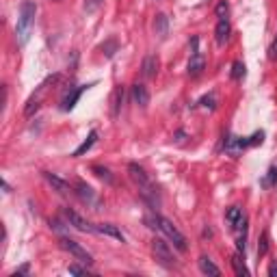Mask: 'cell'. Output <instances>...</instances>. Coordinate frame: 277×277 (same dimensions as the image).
<instances>
[{"label":"cell","instance_id":"cell-1","mask_svg":"<svg viewBox=\"0 0 277 277\" xmlns=\"http://www.w3.org/2000/svg\"><path fill=\"white\" fill-rule=\"evenodd\" d=\"M128 173L130 178H132V182L139 186L141 195H143L145 201H149V206H158V191H156V186L152 184V180H149V175L145 173L143 167H139L137 163H130L128 165Z\"/></svg>","mask_w":277,"mask_h":277},{"label":"cell","instance_id":"cell-2","mask_svg":"<svg viewBox=\"0 0 277 277\" xmlns=\"http://www.w3.org/2000/svg\"><path fill=\"white\" fill-rule=\"evenodd\" d=\"M35 13H37V7H35V2H31V0L22 2V7H20L18 26H16V37H18V43H20V46H26L28 37H31L33 24H35Z\"/></svg>","mask_w":277,"mask_h":277},{"label":"cell","instance_id":"cell-3","mask_svg":"<svg viewBox=\"0 0 277 277\" xmlns=\"http://www.w3.org/2000/svg\"><path fill=\"white\" fill-rule=\"evenodd\" d=\"M145 221H148V223H152L149 228H158L160 232H163V234L167 236L171 243H173V247L178 251H186V247H189V245H186L184 234L178 228H175V225L171 223L169 219H165V216H160V214H154V216H148Z\"/></svg>","mask_w":277,"mask_h":277},{"label":"cell","instance_id":"cell-4","mask_svg":"<svg viewBox=\"0 0 277 277\" xmlns=\"http://www.w3.org/2000/svg\"><path fill=\"white\" fill-rule=\"evenodd\" d=\"M59 245L63 247L65 251H69V254L74 256V258H78L83 264H91L93 258H91V254H89L87 249H85L80 243H76V240H72V238H61L59 240Z\"/></svg>","mask_w":277,"mask_h":277},{"label":"cell","instance_id":"cell-5","mask_svg":"<svg viewBox=\"0 0 277 277\" xmlns=\"http://www.w3.org/2000/svg\"><path fill=\"white\" fill-rule=\"evenodd\" d=\"M152 251H154L156 260H158V262H160V264H163V266H167V269H171V266L175 264V260H173V254H171L169 245L165 243L163 238H154V240H152Z\"/></svg>","mask_w":277,"mask_h":277},{"label":"cell","instance_id":"cell-6","mask_svg":"<svg viewBox=\"0 0 277 277\" xmlns=\"http://www.w3.org/2000/svg\"><path fill=\"white\" fill-rule=\"evenodd\" d=\"M63 214H65V219H67V223L72 225V228H76L78 232H89V234H91V232H98V230H95V225L89 223V221L85 219V216H80L76 210L65 208V210H63Z\"/></svg>","mask_w":277,"mask_h":277},{"label":"cell","instance_id":"cell-7","mask_svg":"<svg viewBox=\"0 0 277 277\" xmlns=\"http://www.w3.org/2000/svg\"><path fill=\"white\" fill-rule=\"evenodd\" d=\"M245 148H249V139L245 137H230L225 139V152L232 154V156H240Z\"/></svg>","mask_w":277,"mask_h":277},{"label":"cell","instance_id":"cell-8","mask_svg":"<svg viewBox=\"0 0 277 277\" xmlns=\"http://www.w3.org/2000/svg\"><path fill=\"white\" fill-rule=\"evenodd\" d=\"M132 100H134V104H139L141 108H148V104H149V91H148V87L145 85H132Z\"/></svg>","mask_w":277,"mask_h":277},{"label":"cell","instance_id":"cell-9","mask_svg":"<svg viewBox=\"0 0 277 277\" xmlns=\"http://www.w3.org/2000/svg\"><path fill=\"white\" fill-rule=\"evenodd\" d=\"M89 87H91V85H80L78 89H74L72 93H67V95H65V98H63L61 108H63V110H72L74 107H76V102L80 100V95H83V91H87Z\"/></svg>","mask_w":277,"mask_h":277},{"label":"cell","instance_id":"cell-10","mask_svg":"<svg viewBox=\"0 0 277 277\" xmlns=\"http://www.w3.org/2000/svg\"><path fill=\"white\" fill-rule=\"evenodd\" d=\"M43 178H46L48 182L52 184V189L57 191V193H61V195H69V193H72V189H69V184L65 182V180L59 178V175L50 173V171H43Z\"/></svg>","mask_w":277,"mask_h":277},{"label":"cell","instance_id":"cell-11","mask_svg":"<svg viewBox=\"0 0 277 277\" xmlns=\"http://www.w3.org/2000/svg\"><path fill=\"white\" fill-rule=\"evenodd\" d=\"M95 230L100 232V234H104V236H110V238H117V240H126V236H124V232L117 228V225H113V223H98L95 225Z\"/></svg>","mask_w":277,"mask_h":277},{"label":"cell","instance_id":"cell-12","mask_svg":"<svg viewBox=\"0 0 277 277\" xmlns=\"http://www.w3.org/2000/svg\"><path fill=\"white\" fill-rule=\"evenodd\" d=\"M225 219L232 223V228H240V225H245V216H243V208H238V206H232V208L225 213Z\"/></svg>","mask_w":277,"mask_h":277},{"label":"cell","instance_id":"cell-13","mask_svg":"<svg viewBox=\"0 0 277 277\" xmlns=\"http://www.w3.org/2000/svg\"><path fill=\"white\" fill-rule=\"evenodd\" d=\"M206 67V61L204 57L197 52V54H191V61H189V76H199Z\"/></svg>","mask_w":277,"mask_h":277},{"label":"cell","instance_id":"cell-14","mask_svg":"<svg viewBox=\"0 0 277 277\" xmlns=\"http://www.w3.org/2000/svg\"><path fill=\"white\" fill-rule=\"evenodd\" d=\"M143 76L145 78H154L156 72H158V59L154 57V54H148V57L143 59Z\"/></svg>","mask_w":277,"mask_h":277},{"label":"cell","instance_id":"cell-15","mask_svg":"<svg viewBox=\"0 0 277 277\" xmlns=\"http://www.w3.org/2000/svg\"><path fill=\"white\" fill-rule=\"evenodd\" d=\"M95 139H98V132H95V130H91V132H89V137H87V139H85V141H83V143H80V145H78V148H76V149H74V152H72V156H74V158H78V156H83V154H87V152H89V149H91V148H93V143H95Z\"/></svg>","mask_w":277,"mask_h":277},{"label":"cell","instance_id":"cell-16","mask_svg":"<svg viewBox=\"0 0 277 277\" xmlns=\"http://www.w3.org/2000/svg\"><path fill=\"white\" fill-rule=\"evenodd\" d=\"M214 37H216V43H221V46L228 42V37H230V22L228 20H219V22H216Z\"/></svg>","mask_w":277,"mask_h":277},{"label":"cell","instance_id":"cell-17","mask_svg":"<svg viewBox=\"0 0 277 277\" xmlns=\"http://www.w3.org/2000/svg\"><path fill=\"white\" fill-rule=\"evenodd\" d=\"M122 102H124V87L122 85H117L113 91V110H110V115H113V119L119 117V108H122Z\"/></svg>","mask_w":277,"mask_h":277},{"label":"cell","instance_id":"cell-18","mask_svg":"<svg viewBox=\"0 0 277 277\" xmlns=\"http://www.w3.org/2000/svg\"><path fill=\"white\" fill-rule=\"evenodd\" d=\"M154 31L158 37H167V31H169V22H167V16L165 13H158L154 20Z\"/></svg>","mask_w":277,"mask_h":277},{"label":"cell","instance_id":"cell-19","mask_svg":"<svg viewBox=\"0 0 277 277\" xmlns=\"http://www.w3.org/2000/svg\"><path fill=\"white\" fill-rule=\"evenodd\" d=\"M199 269H201V273H206V275H221L219 266L213 264V260H210L208 256H201L199 258Z\"/></svg>","mask_w":277,"mask_h":277},{"label":"cell","instance_id":"cell-20","mask_svg":"<svg viewBox=\"0 0 277 277\" xmlns=\"http://www.w3.org/2000/svg\"><path fill=\"white\" fill-rule=\"evenodd\" d=\"M232 266H234V273L238 275V277H247V275H249V269L245 266V260H243V256H240V254L232 256Z\"/></svg>","mask_w":277,"mask_h":277},{"label":"cell","instance_id":"cell-21","mask_svg":"<svg viewBox=\"0 0 277 277\" xmlns=\"http://www.w3.org/2000/svg\"><path fill=\"white\" fill-rule=\"evenodd\" d=\"M76 193H78V197L80 199H83V201H89V204H91V201L95 199V193H93V189H91V186H87V184H85V182H78L76 184Z\"/></svg>","mask_w":277,"mask_h":277},{"label":"cell","instance_id":"cell-22","mask_svg":"<svg viewBox=\"0 0 277 277\" xmlns=\"http://www.w3.org/2000/svg\"><path fill=\"white\" fill-rule=\"evenodd\" d=\"M266 251H269V234H266V232H262L260 243H258V258H264Z\"/></svg>","mask_w":277,"mask_h":277},{"label":"cell","instance_id":"cell-23","mask_svg":"<svg viewBox=\"0 0 277 277\" xmlns=\"http://www.w3.org/2000/svg\"><path fill=\"white\" fill-rule=\"evenodd\" d=\"M245 63H240V61H236L234 65H232V78H234V80H240V78H243L245 76Z\"/></svg>","mask_w":277,"mask_h":277},{"label":"cell","instance_id":"cell-24","mask_svg":"<svg viewBox=\"0 0 277 277\" xmlns=\"http://www.w3.org/2000/svg\"><path fill=\"white\" fill-rule=\"evenodd\" d=\"M115 50H117V42H115V39H108V42L102 46V52L107 54V59L113 57V54H115Z\"/></svg>","mask_w":277,"mask_h":277},{"label":"cell","instance_id":"cell-25","mask_svg":"<svg viewBox=\"0 0 277 277\" xmlns=\"http://www.w3.org/2000/svg\"><path fill=\"white\" fill-rule=\"evenodd\" d=\"M93 171H95V175H98V178H102V180H107L108 184H113V175H110L108 169H104V167H93Z\"/></svg>","mask_w":277,"mask_h":277},{"label":"cell","instance_id":"cell-26","mask_svg":"<svg viewBox=\"0 0 277 277\" xmlns=\"http://www.w3.org/2000/svg\"><path fill=\"white\" fill-rule=\"evenodd\" d=\"M275 182H277V167H271L269 175H266V180H262V184H264V186H273Z\"/></svg>","mask_w":277,"mask_h":277},{"label":"cell","instance_id":"cell-27","mask_svg":"<svg viewBox=\"0 0 277 277\" xmlns=\"http://www.w3.org/2000/svg\"><path fill=\"white\" fill-rule=\"evenodd\" d=\"M102 4V0H85V11L87 13H91V11H95V9Z\"/></svg>","mask_w":277,"mask_h":277},{"label":"cell","instance_id":"cell-28","mask_svg":"<svg viewBox=\"0 0 277 277\" xmlns=\"http://www.w3.org/2000/svg\"><path fill=\"white\" fill-rule=\"evenodd\" d=\"M262 141H264V132L260 130V132H254L249 137V145H258V143H262Z\"/></svg>","mask_w":277,"mask_h":277},{"label":"cell","instance_id":"cell-29","mask_svg":"<svg viewBox=\"0 0 277 277\" xmlns=\"http://www.w3.org/2000/svg\"><path fill=\"white\" fill-rule=\"evenodd\" d=\"M216 16H219L221 20H228V18H225V16H228V4L219 2V7H216Z\"/></svg>","mask_w":277,"mask_h":277},{"label":"cell","instance_id":"cell-30","mask_svg":"<svg viewBox=\"0 0 277 277\" xmlns=\"http://www.w3.org/2000/svg\"><path fill=\"white\" fill-rule=\"evenodd\" d=\"M269 59H271V61H275V59H277V35H275L273 43H271V48H269Z\"/></svg>","mask_w":277,"mask_h":277},{"label":"cell","instance_id":"cell-31","mask_svg":"<svg viewBox=\"0 0 277 277\" xmlns=\"http://www.w3.org/2000/svg\"><path fill=\"white\" fill-rule=\"evenodd\" d=\"M69 273H72V275H85V273H87V269H83V266H76V264H69Z\"/></svg>","mask_w":277,"mask_h":277},{"label":"cell","instance_id":"cell-32","mask_svg":"<svg viewBox=\"0 0 277 277\" xmlns=\"http://www.w3.org/2000/svg\"><path fill=\"white\" fill-rule=\"evenodd\" d=\"M201 104H204V107L206 108H214V95L213 93H210V95H206V98H201Z\"/></svg>","mask_w":277,"mask_h":277},{"label":"cell","instance_id":"cell-33","mask_svg":"<svg viewBox=\"0 0 277 277\" xmlns=\"http://www.w3.org/2000/svg\"><path fill=\"white\" fill-rule=\"evenodd\" d=\"M50 228H52L54 232H63V223L59 219H52V221H50Z\"/></svg>","mask_w":277,"mask_h":277},{"label":"cell","instance_id":"cell-34","mask_svg":"<svg viewBox=\"0 0 277 277\" xmlns=\"http://www.w3.org/2000/svg\"><path fill=\"white\" fill-rule=\"evenodd\" d=\"M269 275L271 277H277V262H273V264L269 266Z\"/></svg>","mask_w":277,"mask_h":277},{"label":"cell","instance_id":"cell-35","mask_svg":"<svg viewBox=\"0 0 277 277\" xmlns=\"http://www.w3.org/2000/svg\"><path fill=\"white\" fill-rule=\"evenodd\" d=\"M24 273H28V264H24V266H20V269L16 271L13 275H24Z\"/></svg>","mask_w":277,"mask_h":277},{"label":"cell","instance_id":"cell-36","mask_svg":"<svg viewBox=\"0 0 277 277\" xmlns=\"http://www.w3.org/2000/svg\"><path fill=\"white\" fill-rule=\"evenodd\" d=\"M2 191H4V193H11V186H9L7 182H2Z\"/></svg>","mask_w":277,"mask_h":277}]
</instances>
